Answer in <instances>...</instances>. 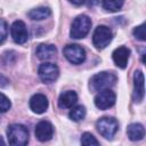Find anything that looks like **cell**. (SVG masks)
<instances>
[{"label":"cell","instance_id":"cell-1","mask_svg":"<svg viewBox=\"0 0 146 146\" xmlns=\"http://www.w3.org/2000/svg\"><path fill=\"white\" fill-rule=\"evenodd\" d=\"M7 139L13 146H25L29 143V130L23 124H10L7 129Z\"/></svg>","mask_w":146,"mask_h":146},{"label":"cell","instance_id":"cell-2","mask_svg":"<svg viewBox=\"0 0 146 146\" xmlns=\"http://www.w3.org/2000/svg\"><path fill=\"white\" fill-rule=\"evenodd\" d=\"M116 81H117V78L113 72H100L91 76L90 89L94 91L111 89L116 83Z\"/></svg>","mask_w":146,"mask_h":146},{"label":"cell","instance_id":"cell-3","mask_svg":"<svg viewBox=\"0 0 146 146\" xmlns=\"http://www.w3.org/2000/svg\"><path fill=\"white\" fill-rule=\"evenodd\" d=\"M91 29V19L87 15H80L76 18H74L72 25L70 35L72 39H82L84 38Z\"/></svg>","mask_w":146,"mask_h":146},{"label":"cell","instance_id":"cell-4","mask_svg":"<svg viewBox=\"0 0 146 146\" xmlns=\"http://www.w3.org/2000/svg\"><path fill=\"white\" fill-rule=\"evenodd\" d=\"M96 128L104 138L112 139L119 130V123L114 117L103 116L98 119V121L96 122Z\"/></svg>","mask_w":146,"mask_h":146},{"label":"cell","instance_id":"cell-5","mask_svg":"<svg viewBox=\"0 0 146 146\" xmlns=\"http://www.w3.org/2000/svg\"><path fill=\"white\" fill-rule=\"evenodd\" d=\"M113 39L112 30L106 25H99L95 29L92 34V43L97 49H104Z\"/></svg>","mask_w":146,"mask_h":146},{"label":"cell","instance_id":"cell-6","mask_svg":"<svg viewBox=\"0 0 146 146\" xmlns=\"http://www.w3.org/2000/svg\"><path fill=\"white\" fill-rule=\"evenodd\" d=\"M63 54L65 58L74 65L82 64L86 60V50L79 44L73 43V44L65 46L63 49Z\"/></svg>","mask_w":146,"mask_h":146},{"label":"cell","instance_id":"cell-7","mask_svg":"<svg viewBox=\"0 0 146 146\" xmlns=\"http://www.w3.org/2000/svg\"><path fill=\"white\" fill-rule=\"evenodd\" d=\"M39 76L43 83H52L59 75V68L54 63H42L38 70Z\"/></svg>","mask_w":146,"mask_h":146},{"label":"cell","instance_id":"cell-8","mask_svg":"<svg viewBox=\"0 0 146 146\" xmlns=\"http://www.w3.org/2000/svg\"><path fill=\"white\" fill-rule=\"evenodd\" d=\"M116 96L111 89L100 90L95 97V105L99 110H107L115 104Z\"/></svg>","mask_w":146,"mask_h":146},{"label":"cell","instance_id":"cell-9","mask_svg":"<svg viewBox=\"0 0 146 146\" xmlns=\"http://www.w3.org/2000/svg\"><path fill=\"white\" fill-rule=\"evenodd\" d=\"M10 34H11L13 40L18 44L25 43L27 41V39H29L27 27H26V25H25V23L23 21H15L11 24Z\"/></svg>","mask_w":146,"mask_h":146},{"label":"cell","instance_id":"cell-10","mask_svg":"<svg viewBox=\"0 0 146 146\" xmlns=\"http://www.w3.org/2000/svg\"><path fill=\"white\" fill-rule=\"evenodd\" d=\"M145 96V81L141 71H136L133 74V99L136 103H141Z\"/></svg>","mask_w":146,"mask_h":146},{"label":"cell","instance_id":"cell-11","mask_svg":"<svg viewBox=\"0 0 146 146\" xmlns=\"http://www.w3.org/2000/svg\"><path fill=\"white\" fill-rule=\"evenodd\" d=\"M34 133H35V137H36L38 140H40V141H48V140H50L52 138L54 127L48 121H40L35 125Z\"/></svg>","mask_w":146,"mask_h":146},{"label":"cell","instance_id":"cell-12","mask_svg":"<svg viewBox=\"0 0 146 146\" xmlns=\"http://www.w3.org/2000/svg\"><path fill=\"white\" fill-rule=\"evenodd\" d=\"M48 106H49L48 98L42 94H35L30 99V108L32 110V112H34L36 114L44 113L47 111Z\"/></svg>","mask_w":146,"mask_h":146},{"label":"cell","instance_id":"cell-13","mask_svg":"<svg viewBox=\"0 0 146 146\" xmlns=\"http://www.w3.org/2000/svg\"><path fill=\"white\" fill-rule=\"evenodd\" d=\"M129 56H130V49L124 47V46H121V47L116 48L112 54L113 62L120 68H125L127 67V64H128V60H129Z\"/></svg>","mask_w":146,"mask_h":146},{"label":"cell","instance_id":"cell-14","mask_svg":"<svg viewBox=\"0 0 146 146\" xmlns=\"http://www.w3.org/2000/svg\"><path fill=\"white\" fill-rule=\"evenodd\" d=\"M78 102V95L73 90H67L60 94L58 98V106L60 108H71Z\"/></svg>","mask_w":146,"mask_h":146},{"label":"cell","instance_id":"cell-15","mask_svg":"<svg viewBox=\"0 0 146 146\" xmlns=\"http://www.w3.org/2000/svg\"><path fill=\"white\" fill-rule=\"evenodd\" d=\"M35 54L38 58H40L41 60H48V59H51L57 54V48L54 44L42 43L36 48Z\"/></svg>","mask_w":146,"mask_h":146},{"label":"cell","instance_id":"cell-16","mask_svg":"<svg viewBox=\"0 0 146 146\" xmlns=\"http://www.w3.org/2000/svg\"><path fill=\"white\" fill-rule=\"evenodd\" d=\"M127 135L132 141L141 140L145 136V128L140 123H131L127 128Z\"/></svg>","mask_w":146,"mask_h":146},{"label":"cell","instance_id":"cell-17","mask_svg":"<svg viewBox=\"0 0 146 146\" xmlns=\"http://www.w3.org/2000/svg\"><path fill=\"white\" fill-rule=\"evenodd\" d=\"M27 15L32 21H42L51 15V10L48 7H38L30 10Z\"/></svg>","mask_w":146,"mask_h":146},{"label":"cell","instance_id":"cell-18","mask_svg":"<svg viewBox=\"0 0 146 146\" xmlns=\"http://www.w3.org/2000/svg\"><path fill=\"white\" fill-rule=\"evenodd\" d=\"M72 110L70 111L68 113V116L72 121H75V122H79L81 120L84 119L86 116V107L82 106V105H78L75 107H71Z\"/></svg>","mask_w":146,"mask_h":146},{"label":"cell","instance_id":"cell-19","mask_svg":"<svg viewBox=\"0 0 146 146\" xmlns=\"http://www.w3.org/2000/svg\"><path fill=\"white\" fill-rule=\"evenodd\" d=\"M103 8L107 11H117L122 8L124 0H103Z\"/></svg>","mask_w":146,"mask_h":146},{"label":"cell","instance_id":"cell-20","mask_svg":"<svg viewBox=\"0 0 146 146\" xmlns=\"http://www.w3.org/2000/svg\"><path fill=\"white\" fill-rule=\"evenodd\" d=\"M81 144L84 145V146H92V145L98 146L99 145V141L90 132H84L81 136Z\"/></svg>","mask_w":146,"mask_h":146},{"label":"cell","instance_id":"cell-21","mask_svg":"<svg viewBox=\"0 0 146 146\" xmlns=\"http://www.w3.org/2000/svg\"><path fill=\"white\" fill-rule=\"evenodd\" d=\"M10 107H11V103H10L9 98L6 95H3L2 92H0V113L7 112Z\"/></svg>","mask_w":146,"mask_h":146},{"label":"cell","instance_id":"cell-22","mask_svg":"<svg viewBox=\"0 0 146 146\" xmlns=\"http://www.w3.org/2000/svg\"><path fill=\"white\" fill-rule=\"evenodd\" d=\"M132 33H133V35H135L136 39H138L140 41H145L146 40V36H145V24L143 23V24L136 26L133 29Z\"/></svg>","mask_w":146,"mask_h":146},{"label":"cell","instance_id":"cell-23","mask_svg":"<svg viewBox=\"0 0 146 146\" xmlns=\"http://www.w3.org/2000/svg\"><path fill=\"white\" fill-rule=\"evenodd\" d=\"M8 34V26L6 21H3L2 18H0V43H2Z\"/></svg>","mask_w":146,"mask_h":146},{"label":"cell","instance_id":"cell-24","mask_svg":"<svg viewBox=\"0 0 146 146\" xmlns=\"http://www.w3.org/2000/svg\"><path fill=\"white\" fill-rule=\"evenodd\" d=\"M71 3H73V5H75V6H81V5H83L84 2H86V0H68Z\"/></svg>","mask_w":146,"mask_h":146},{"label":"cell","instance_id":"cell-25","mask_svg":"<svg viewBox=\"0 0 146 146\" xmlns=\"http://www.w3.org/2000/svg\"><path fill=\"white\" fill-rule=\"evenodd\" d=\"M0 145H5V141H3V139L0 137Z\"/></svg>","mask_w":146,"mask_h":146}]
</instances>
